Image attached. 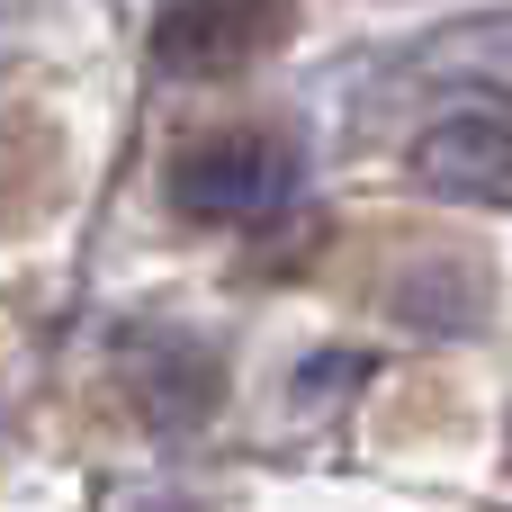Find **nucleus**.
Instances as JSON below:
<instances>
[{"instance_id": "obj_1", "label": "nucleus", "mask_w": 512, "mask_h": 512, "mask_svg": "<svg viewBox=\"0 0 512 512\" xmlns=\"http://www.w3.org/2000/svg\"><path fill=\"white\" fill-rule=\"evenodd\" d=\"M306 162L279 135H207L171 162V207L189 225H270L297 198Z\"/></svg>"}, {"instance_id": "obj_2", "label": "nucleus", "mask_w": 512, "mask_h": 512, "mask_svg": "<svg viewBox=\"0 0 512 512\" xmlns=\"http://www.w3.org/2000/svg\"><path fill=\"white\" fill-rule=\"evenodd\" d=\"M279 36H288V0H171L153 18V63L180 81H207L270 54Z\"/></svg>"}, {"instance_id": "obj_3", "label": "nucleus", "mask_w": 512, "mask_h": 512, "mask_svg": "<svg viewBox=\"0 0 512 512\" xmlns=\"http://www.w3.org/2000/svg\"><path fill=\"white\" fill-rule=\"evenodd\" d=\"M405 162H414V180L432 198H468V207H504L512 198V126L495 99H468V108L432 117Z\"/></svg>"}]
</instances>
